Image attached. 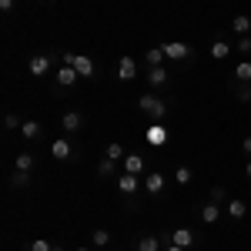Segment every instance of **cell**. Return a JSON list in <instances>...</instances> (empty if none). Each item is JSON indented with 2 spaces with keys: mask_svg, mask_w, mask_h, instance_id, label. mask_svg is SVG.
Wrapping results in <instances>:
<instances>
[{
  "mask_svg": "<svg viewBox=\"0 0 251 251\" xmlns=\"http://www.w3.org/2000/svg\"><path fill=\"white\" fill-rule=\"evenodd\" d=\"M168 80H171L168 67H148V84H151V91H154V87H164Z\"/></svg>",
  "mask_w": 251,
  "mask_h": 251,
  "instance_id": "obj_13",
  "label": "cell"
},
{
  "mask_svg": "<svg viewBox=\"0 0 251 251\" xmlns=\"http://www.w3.org/2000/svg\"><path fill=\"white\" fill-rule=\"evenodd\" d=\"M211 201H218V204H221V201H225V188H214V191H211Z\"/></svg>",
  "mask_w": 251,
  "mask_h": 251,
  "instance_id": "obj_33",
  "label": "cell"
},
{
  "mask_svg": "<svg viewBox=\"0 0 251 251\" xmlns=\"http://www.w3.org/2000/svg\"><path fill=\"white\" fill-rule=\"evenodd\" d=\"M241 154H251V134L241 141Z\"/></svg>",
  "mask_w": 251,
  "mask_h": 251,
  "instance_id": "obj_34",
  "label": "cell"
},
{
  "mask_svg": "<svg viewBox=\"0 0 251 251\" xmlns=\"http://www.w3.org/2000/svg\"><path fill=\"white\" fill-rule=\"evenodd\" d=\"M20 127H24V121H20L17 114H7V117H3V131H20Z\"/></svg>",
  "mask_w": 251,
  "mask_h": 251,
  "instance_id": "obj_31",
  "label": "cell"
},
{
  "mask_svg": "<svg viewBox=\"0 0 251 251\" xmlns=\"http://www.w3.org/2000/svg\"><path fill=\"white\" fill-rule=\"evenodd\" d=\"M60 60H64V64H71V67L80 74V80H91L97 74L94 60L87 57V54H71V50H64V54H60Z\"/></svg>",
  "mask_w": 251,
  "mask_h": 251,
  "instance_id": "obj_2",
  "label": "cell"
},
{
  "mask_svg": "<svg viewBox=\"0 0 251 251\" xmlns=\"http://www.w3.org/2000/svg\"><path fill=\"white\" fill-rule=\"evenodd\" d=\"M97 174H100V177H114V174H117V161L100 157V161H97Z\"/></svg>",
  "mask_w": 251,
  "mask_h": 251,
  "instance_id": "obj_25",
  "label": "cell"
},
{
  "mask_svg": "<svg viewBox=\"0 0 251 251\" xmlns=\"http://www.w3.org/2000/svg\"><path fill=\"white\" fill-rule=\"evenodd\" d=\"M221 214H225V208H221L218 201H208V204L201 208V221H204V225H218V221H221Z\"/></svg>",
  "mask_w": 251,
  "mask_h": 251,
  "instance_id": "obj_12",
  "label": "cell"
},
{
  "mask_svg": "<svg viewBox=\"0 0 251 251\" xmlns=\"http://www.w3.org/2000/svg\"><path fill=\"white\" fill-rule=\"evenodd\" d=\"M234 50H238V54H251V34H245V37H238V44H234Z\"/></svg>",
  "mask_w": 251,
  "mask_h": 251,
  "instance_id": "obj_32",
  "label": "cell"
},
{
  "mask_svg": "<svg viewBox=\"0 0 251 251\" xmlns=\"http://www.w3.org/2000/svg\"><path fill=\"white\" fill-rule=\"evenodd\" d=\"M30 181H34V177H30V171H17V168H14L10 188H20V191H24V188H30Z\"/></svg>",
  "mask_w": 251,
  "mask_h": 251,
  "instance_id": "obj_26",
  "label": "cell"
},
{
  "mask_svg": "<svg viewBox=\"0 0 251 251\" xmlns=\"http://www.w3.org/2000/svg\"><path fill=\"white\" fill-rule=\"evenodd\" d=\"M137 251H164V245H161L157 234H141L137 238Z\"/></svg>",
  "mask_w": 251,
  "mask_h": 251,
  "instance_id": "obj_17",
  "label": "cell"
},
{
  "mask_svg": "<svg viewBox=\"0 0 251 251\" xmlns=\"http://www.w3.org/2000/svg\"><path fill=\"white\" fill-rule=\"evenodd\" d=\"M161 50H164L168 60H188L191 57V47L184 40H168V44H161Z\"/></svg>",
  "mask_w": 251,
  "mask_h": 251,
  "instance_id": "obj_5",
  "label": "cell"
},
{
  "mask_svg": "<svg viewBox=\"0 0 251 251\" xmlns=\"http://www.w3.org/2000/svg\"><path fill=\"white\" fill-rule=\"evenodd\" d=\"M104 157H111V161H117V164H121V161L127 157V151H124V144H117V141H111V144L104 148Z\"/></svg>",
  "mask_w": 251,
  "mask_h": 251,
  "instance_id": "obj_23",
  "label": "cell"
},
{
  "mask_svg": "<svg viewBox=\"0 0 251 251\" xmlns=\"http://www.w3.org/2000/svg\"><path fill=\"white\" fill-rule=\"evenodd\" d=\"M245 174H248V177H251V157H248V164H245Z\"/></svg>",
  "mask_w": 251,
  "mask_h": 251,
  "instance_id": "obj_37",
  "label": "cell"
},
{
  "mask_svg": "<svg viewBox=\"0 0 251 251\" xmlns=\"http://www.w3.org/2000/svg\"><path fill=\"white\" fill-rule=\"evenodd\" d=\"M44 134V124L40 121H24V127H20V137H27V141H37Z\"/></svg>",
  "mask_w": 251,
  "mask_h": 251,
  "instance_id": "obj_18",
  "label": "cell"
},
{
  "mask_svg": "<svg viewBox=\"0 0 251 251\" xmlns=\"http://www.w3.org/2000/svg\"><path fill=\"white\" fill-rule=\"evenodd\" d=\"M54 80H57L60 91H71V87H74V84L80 80V74L74 71V67H71V64H60L57 71H54Z\"/></svg>",
  "mask_w": 251,
  "mask_h": 251,
  "instance_id": "obj_4",
  "label": "cell"
},
{
  "mask_svg": "<svg viewBox=\"0 0 251 251\" xmlns=\"http://www.w3.org/2000/svg\"><path fill=\"white\" fill-rule=\"evenodd\" d=\"M74 251H91V248H74Z\"/></svg>",
  "mask_w": 251,
  "mask_h": 251,
  "instance_id": "obj_38",
  "label": "cell"
},
{
  "mask_svg": "<svg viewBox=\"0 0 251 251\" xmlns=\"http://www.w3.org/2000/svg\"><path fill=\"white\" fill-rule=\"evenodd\" d=\"M134 77H137V60L124 54V57L117 60V80H124V84H131Z\"/></svg>",
  "mask_w": 251,
  "mask_h": 251,
  "instance_id": "obj_7",
  "label": "cell"
},
{
  "mask_svg": "<svg viewBox=\"0 0 251 251\" xmlns=\"http://www.w3.org/2000/svg\"><path fill=\"white\" fill-rule=\"evenodd\" d=\"M27 251H54V245H50L47 238H34V241L27 245Z\"/></svg>",
  "mask_w": 251,
  "mask_h": 251,
  "instance_id": "obj_30",
  "label": "cell"
},
{
  "mask_svg": "<svg viewBox=\"0 0 251 251\" xmlns=\"http://www.w3.org/2000/svg\"><path fill=\"white\" fill-rule=\"evenodd\" d=\"M191 177H194V171L188 168V164H177V171H174V181L184 188V184H191Z\"/></svg>",
  "mask_w": 251,
  "mask_h": 251,
  "instance_id": "obj_27",
  "label": "cell"
},
{
  "mask_svg": "<svg viewBox=\"0 0 251 251\" xmlns=\"http://www.w3.org/2000/svg\"><path fill=\"white\" fill-rule=\"evenodd\" d=\"M27 67H30V74H34V77H44V74L54 67V57H50V54H34Z\"/></svg>",
  "mask_w": 251,
  "mask_h": 251,
  "instance_id": "obj_8",
  "label": "cell"
},
{
  "mask_svg": "<svg viewBox=\"0 0 251 251\" xmlns=\"http://www.w3.org/2000/svg\"><path fill=\"white\" fill-rule=\"evenodd\" d=\"M0 10H3V14H10V10H14V0H0Z\"/></svg>",
  "mask_w": 251,
  "mask_h": 251,
  "instance_id": "obj_35",
  "label": "cell"
},
{
  "mask_svg": "<svg viewBox=\"0 0 251 251\" xmlns=\"http://www.w3.org/2000/svg\"><path fill=\"white\" fill-rule=\"evenodd\" d=\"M34 164H37V157L30 154V151H20L17 161H14V168H17V171H34Z\"/></svg>",
  "mask_w": 251,
  "mask_h": 251,
  "instance_id": "obj_21",
  "label": "cell"
},
{
  "mask_svg": "<svg viewBox=\"0 0 251 251\" xmlns=\"http://www.w3.org/2000/svg\"><path fill=\"white\" fill-rule=\"evenodd\" d=\"M231 30L238 34V37H245V34H251V17H248V14H238V17L231 20Z\"/></svg>",
  "mask_w": 251,
  "mask_h": 251,
  "instance_id": "obj_20",
  "label": "cell"
},
{
  "mask_svg": "<svg viewBox=\"0 0 251 251\" xmlns=\"http://www.w3.org/2000/svg\"><path fill=\"white\" fill-rule=\"evenodd\" d=\"M60 127H64V134H77L80 127H84V117L77 111H67V114L60 117Z\"/></svg>",
  "mask_w": 251,
  "mask_h": 251,
  "instance_id": "obj_11",
  "label": "cell"
},
{
  "mask_svg": "<svg viewBox=\"0 0 251 251\" xmlns=\"http://www.w3.org/2000/svg\"><path fill=\"white\" fill-rule=\"evenodd\" d=\"M164 251H188V248H177V245H168Z\"/></svg>",
  "mask_w": 251,
  "mask_h": 251,
  "instance_id": "obj_36",
  "label": "cell"
},
{
  "mask_svg": "<svg viewBox=\"0 0 251 251\" xmlns=\"http://www.w3.org/2000/svg\"><path fill=\"white\" fill-rule=\"evenodd\" d=\"M144 188V181L137 177V174H127V171H121V177H117V191L124 194V198H134L137 191Z\"/></svg>",
  "mask_w": 251,
  "mask_h": 251,
  "instance_id": "obj_3",
  "label": "cell"
},
{
  "mask_svg": "<svg viewBox=\"0 0 251 251\" xmlns=\"http://www.w3.org/2000/svg\"><path fill=\"white\" fill-rule=\"evenodd\" d=\"M211 57L214 60L231 57V44H228V40H214V44H211Z\"/></svg>",
  "mask_w": 251,
  "mask_h": 251,
  "instance_id": "obj_24",
  "label": "cell"
},
{
  "mask_svg": "<svg viewBox=\"0 0 251 251\" xmlns=\"http://www.w3.org/2000/svg\"><path fill=\"white\" fill-rule=\"evenodd\" d=\"M47 3H50V0H47Z\"/></svg>",
  "mask_w": 251,
  "mask_h": 251,
  "instance_id": "obj_40",
  "label": "cell"
},
{
  "mask_svg": "<svg viewBox=\"0 0 251 251\" xmlns=\"http://www.w3.org/2000/svg\"><path fill=\"white\" fill-rule=\"evenodd\" d=\"M225 214H228L231 221H241V218L248 214V204H245V201H238V198H231V201L225 204Z\"/></svg>",
  "mask_w": 251,
  "mask_h": 251,
  "instance_id": "obj_15",
  "label": "cell"
},
{
  "mask_svg": "<svg viewBox=\"0 0 251 251\" xmlns=\"http://www.w3.org/2000/svg\"><path fill=\"white\" fill-rule=\"evenodd\" d=\"M168 137H171V134H168V127H164L161 121H154V124L144 131V141H148V144H154V148H164V144H168Z\"/></svg>",
  "mask_w": 251,
  "mask_h": 251,
  "instance_id": "obj_6",
  "label": "cell"
},
{
  "mask_svg": "<svg viewBox=\"0 0 251 251\" xmlns=\"http://www.w3.org/2000/svg\"><path fill=\"white\" fill-rule=\"evenodd\" d=\"M164 181H168V177H164L161 171H151V174H144V191L151 194V198H157V194L164 191Z\"/></svg>",
  "mask_w": 251,
  "mask_h": 251,
  "instance_id": "obj_10",
  "label": "cell"
},
{
  "mask_svg": "<svg viewBox=\"0 0 251 251\" xmlns=\"http://www.w3.org/2000/svg\"><path fill=\"white\" fill-rule=\"evenodd\" d=\"M121 164H124V171H127V174H137V177L144 174V154H134V151H131Z\"/></svg>",
  "mask_w": 251,
  "mask_h": 251,
  "instance_id": "obj_14",
  "label": "cell"
},
{
  "mask_svg": "<svg viewBox=\"0 0 251 251\" xmlns=\"http://www.w3.org/2000/svg\"><path fill=\"white\" fill-rule=\"evenodd\" d=\"M50 157H54V161H71V157H74L71 141H67V137H57V141L50 144Z\"/></svg>",
  "mask_w": 251,
  "mask_h": 251,
  "instance_id": "obj_9",
  "label": "cell"
},
{
  "mask_svg": "<svg viewBox=\"0 0 251 251\" xmlns=\"http://www.w3.org/2000/svg\"><path fill=\"white\" fill-rule=\"evenodd\" d=\"M54 251H64V248H57V245H54Z\"/></svg>",
  "mask_w": 251,
  "mask_h": 251,
  "instance_id": "obj_39",
  "label": "cell"
},
{
  "mask_svg": "<svg viewBox=\"0 0 251 251\" xmlns=\"http://www.w3.org/2000/svg\"><path fill=\"white\" fill-rule=\"evenodd\" d=\"M171 245H177V248H191L194 245V231L191 228H177V231H171Z\"/></svg>",
  "mask_w": 251,
  "mask_h": 251,
  "instance_id": "obj_16",
  "label": "cell"
},
{
  "mask_svg": "<svg viewBox=\"0 0 251 251\" xmlns=\"http://www.w3.org/2000/svg\"><path fill=\"white\" fill-rule=\"evenodd\" d=\"M91 245L94 248H107L111 245V234L104 231V228H97V231H91Z\"/></svg>",
  "mask_w": 251,
  "mask_h": 251,
  "instance_id": "obj_28",
  "label": "cell"
},
{
  "mask_svg": "<svg viewBox=\"0 0 251 251\" xmlns=\"http://www.w3.org/2000/svg\"><path fill=\"white\" fill-rule=\"evenodd\" d=\"M144 60H148V67H164V50H161V47H148V50H144Z\"/></svg>",
  "mask_w": 251,
  "mask_h": 251,
  "instance_id": "obj_19",
  "label": "cell"
},
{
  "mask_svg": "<svg viewBox=\"0 0 251 251\" xmlns=\"http://www.w3.org/2000/svg\"><path fill=\"white\" fill-rule=\"evenodd\" d=\"M234 97H238L241 104H248L251 100V84H234Z\"/></svg>",
  "mask_w": 251,
  "mask_h": 251,
  "instance_id": "obj_29",
  "label": "cell"
},
{
  "mask_svg": "<svg viewBox=\"0 0 251 251\" xmlns=\"http://www.w3.org/2000/svg\"><path fill=\"white\" fill-rule=\"evenodd\" d=\"M234 84H251V60H241L234 67Z\"/></svg>",
  "mask_w": 251,
  "mask_h": 251,
  "instance_id": "obj_22",
  "label": "cell"
},
{
  "mask_svg": "<svg viewBox=\"0 0 251 251\" xmlns=\"http://www.w3.org/2000/svg\"><path fill=\"white\" fill-rule=\"evenodd\" d=\"M137 107H141L144 114L151 117V121H164V117H168V100H164V97H157L154 91H151V94H141V97H137Z\"/></svg>",
  "mask_w": 251,
  "mask_h": 251,
  "instance_id": "obj_1",
  "label": "cell"
}]
</instances>
